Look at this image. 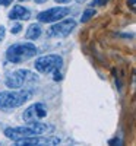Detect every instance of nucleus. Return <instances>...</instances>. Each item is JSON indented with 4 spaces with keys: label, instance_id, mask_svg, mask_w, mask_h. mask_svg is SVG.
I'll return each instance as SVG.
<instances>
[{
    "label": "nucleus",
    "instance_id": "obj_1",
    "mask_svg": "<svg viewBox=\"0 0 136 146\" xmlns=\"http://www.w3.org/2000/svg\"><path fill=\"white\" fill-rule=\"evenodd\" d=\"M47 131H53V126L41 123V121H35V123H28L25 127H7L5 130V136L10 140L16 142L19 139L43 135V133H47Z\"/></svg>",
    "mask_w": 136,
    "mask_h": 146
},
{
    "label": "nucleus",
    "instance_id": "obj_2",
    "mask_svg": "<svg viewBox=\"0 0 136 146\" xmlns=\"http://www.w3.org/2000/svg\"><path fill=\"white\" fill-rule=\"evenodd\" d=\"M32 96L31 91H5L0 92V110L10 111L23 105Z\"/></svg>",
    "mask_w": 136,
    "mask_h": 146
},
{
    "label": "nucleus",
    "instance_id": "obj_3",
    "mask_svg": "<svg viewBox=\"0 0 136 146\" xmlns=\"http://www.w3.org/2000/svg\"><path fill=\"white\" fill-rule=\"evenodd\" d=\"M37 54V47L31 42H22V44H13L7 48L6 51V58L7 62L19 64L27 60L32 58Z\"/></svg>",
    "mask_w": 136,
    "mask_h": 146
},
{
    "label": "nucleus",
    "instance_id": "obj_4",
    "mask_svg": "<svg viewBox=\"0 0 136 146\" xmlns=\"http://www.w3.org/2000/svg\"><path fill=\"white\" fill-rule=\"evenodd\" d=\"M35 70L43 73V75H48L53 73L54 70H59L63 66V57L59 54H48V56H43L35 60Z\"/></svg>",
    "mask_w": 136,
    "mask_h": 146
},
{
    "label": "nucleus",
    "instance_id": "obj_5",
    "mask_svg": "<svg viewBox=\"0 0 136 146\" xmlns=\"http://www.w3.org/2000/svg\"><path fill=\"white\" fill-rule=\"evenodd\" d=\"M35 79H37V76L32 72L22 69V70H16L13 73H10V75L6 78L5 83L10 89H21V88H23V85H25L27 82H31V80H35Z\"/></svg>",
    "mask_w": 136,
    "mask_h": 146
},
{
    "label": "nucleus",
    "instance_id": "obj_6",
    "mask_svg": "<svg viewBox=\"0 0 136 146\" xmlns=\"http://www.w3.org/2000/svg\"><path fill=\"white\" fill-rule=\"evenodd\" d=\"M59 143H60V139L56 137V136H40V135L16 140L18 146H45V145L54 146V145H59Z\"/></svg>",
    "mask_w": 136,
    "mask_h": 146
},
{
    "label": "nucleus",
    "instance_id": "obj_7",
    "mask_svg": "<svg viewBox=\"0 0 136 146\" xmlns=\"http://www.w3.org/2000/svg\"><path fill=\"white\" fill-rule=\"evenodd\" d=\"M45 115H47V107L43 102H35L23 111L22 118L28 124V123H35V121H41Z\"/></svg>",
    "mask_w": 136,
    "mask_h": 146
},
{
    "label": "nucleus",
    "instance_id": "obj_8",
    "mask_svg": "<svg viewBox=\"0 0 136 146\" xmlns=\"http://www.w3.org/2000/svg\"><path fill=\"white\" fill-rule=\"evenodd\" d=\"M69 9L67 7H53V9H48V10H44V12H40L37 19L38 22H43V23H51V22H57L60 19H63L65 16L69 15Z\"/></svg>",
    "mask_w": 136,
    "mask_h": 146
},
{
    "label": "nucleus",
    "instance_id": "obj_9",
    "mask_svg": "<svg viewBox=\"0 0 136 146\" xmlns=\"http://www.w3.org/2000/svg\"><path fill=\"white\" fill-rule=\"evenodd\" d=\"M75 28H76V21L75 19H65V21H60V22L54 23L50 28L48 35L57 36V38H65V36H67Z\"/></svg>",
    "mask_w": 136,
    "mask_h": 146
},
{
    "label": "nucleus",
    "instance_id": "obj_10",
    "mask_svg": "<svg viewBox=\"0 0 136 146\" xmlns=\"http://www.w3.org/2000/svg\"><path fill=\"white\" fill-rule=\"evenodd\" d=\"M29 18H31V12L21 5L13 6L12 10L9 12V19L10 21H28Z\"/></svg>",
    "mask_w": 136,
    "mask_h": 146
},
{
    "label": "nucleus",
    "instance_id": "obj_11",
    "mask_svg": "<svg viewBox=\"0 0 136 146\" xmlns=\"http://www.w3.org/2000/svg\"><path fill=\"white\" fill-rule=\"evenodd\" d=\"M41 35V27L40 23H31L27 29V34H25V38L29 40V41H34L37 38H40Z\"/></svg>",
    "mask_w": 136,
    "mask_h": 146
},
{
    "label": "nucleus",
    "instance_id": "obj_12",
    "mask_svg": "<svg viewBox=\"0 0 136 146\" xmlns=\"http://www.w3.org/2000/svg\"><path fill=\"white\" fill-rule=\"evenodd\" d=\"M94 15H95V10H94L92 7H91V9H86V10L83 12V15H82V18H81V22H82V23H85V22H88V21H89V19H91V18H92Z\"/></svg>",
    "mask_w": 136,
    "mask_h": 146
},
{
    "label": "nucleus",
    "instance_id": "obj_13",
    "mask_svg": "<svg viewBox=\"0 0 136 146\" xmlns=\"http://www.w3.org/2000/svg\"><path fill=\"white\" fill-rule=\"evenodd\" d=\"M21 31H22V25H21V23H15V25L12 27V29H10L12 34H19Z\"/></svg>",
    "mask_w": 136,
    "mask_h": 146
},
{
    "label": "nucleus",
    "instance_id": "obj_14",
    "mask_svg": "<svg viewBox=\"0 0 136 146\" xmlns=\"http://www.w3.org/2000/svg\"><path fill=\"white\" fill-rule=\"evenodd\" d=\"M107 2H108V0H92L91 6H92V7H94V6H104Z\"/></svg>",
    "mask_w": 136,
    "mask_h": 146
},
{
    "label": "nucleus",
    "instance_id": "obj_15",
    "mask_svg": "<svg viewBox=\"0 0 136 146\" xmlns=\"http://www.w3.org/2000/svg\"><path fill=\"white\" fill-rule=\"evenodd\" d=\"M5 35H6V29H5V27L0 25V42L5 40Z\"/></svg>",
    "mask_w": 136,
    "mask_h": 146
},
{
    "label": "nucleus",
    "instance_id": "obj_16",
    "mask_svg": "<svg viewBox=\"0 0 136 146\" xmlns=\"http://www.w3.org/2000/svg\"><path fill=\"white\" fill-rule=\"evenodd\" d=\"M53 73H54V80H60V79H61V73H60V69H59V70H54Z\"/></svg>",
    "mask_w": 136,
    "mask_h": 146
},
{
    "label": "nucleus",
    "instance_id": "obj_17",
    "mask_svg": "<svg viewBox=\"0 0 136 146\" xmlns=\"http://www.w3.org/2000/svg\"><path fill=\"white\" fill-rule=\"evenodd\" d=\"M12 2H13V0H0V5L2 6H9V5H12Z\"/></svg>",
    "mask_w": 136,
    "mask_h": 146
},
{
    "label": "nucleus",
    "instance_id": "obj_18",
    "mask_svg": "<svg viewBox=\"0 0 136 146\" xmlns=\"http://www.w3.org/2000/svg\"><path fill=\"white\" fill-rule=\"evenodd\" d=\"M108 143H110V145H114V143H120V140H119V139H113V140H110Z\"/></svg>",
    "mask_w": 136,
    "mask_h": 146
},
{
    "label": "nucleus",
    "instance_id": "obj_19",
    "mask_svg": "<svg viewBox=\"0 0 136 146\" xmlns=\"http://www.w3.org/2000/svg\"><path fill=\"white\" fill-rule=\"evenodd\" d=\"M56 2H57V3H69L70 0H56Z\"/></svg>",
    "mask_w": 136,
    "mask_h": 146
},
{
    "label": "nucleus",
    "instance_id": "obj_20",
    "mask_svg": "<svg viewBox=\"0 0 136 146\" xmlns=\"http://www.w3.org/2000/svg\"><path fill=\"white\" fill-rule=\"evenodd\" d=\"M129 3H130V7L135 9V0H129Z\"/></svg>",
    "mask_w": 136,
    "mask_h": 146
},
{
    "label": "nucleus",
    "instance_id": "obj_21",
    "mask_svg": "<svg viewBox=\"0 0 136 146\" xmlns=\"http://www.w3.org/2000/svg\"><path fill=\"white\" fill-rule=\"evenodd\" d=\"M37 3H44V2H47V0H35Z\"/></svg>",
    "mask_w": 136,
    "mask_h": 146
},
{
    "label": "nucleus",
    "instance_id": "obj_22",
    "mask_svg": "<svg viewBox=\"0 0 136 146\" xmlns=\"http://www.w3.org/2000/svg\"><path fill=\"white\" fill-rule=\"evenodd\" d=\"M19 2H25V0H19Z\"/></svg>",
    "mask_w": 136,
    "mask_h": 146
}]
</instances>
